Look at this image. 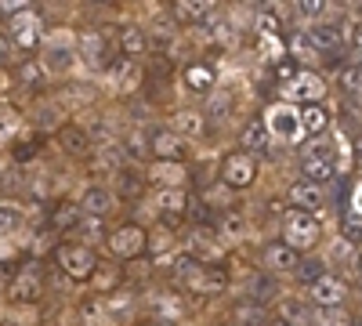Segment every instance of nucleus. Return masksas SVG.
I'll return each instance as SVG.
<instances>
[{"mask_svg": "<svg viewBox=\"0 0 362 326\" xmlns=\"http://www.w3.org/2000/svg\"><path fill=\"white\" fill-rule=\"evenodd\" d=\"M348 40H351V47H355V54L362 58V22H355V25H351V33H348Z\"/></svg>", "mask_w": 362, "mask_h": 326, "instance_id": "52", "label": "nucleus"}, {"mask_svg": "<svg viewBox=\"0 0 362 326\" xmlns=\"http://www.w3.org/2000/svg\"><path fill=\"white\" fill-rule=\"evenodd\" d=\"M185 250H189L199 264H221V257H225V243H221V235H218L214 228H206V225H196V228L189 232Z\"/></svg>", "mask_w": 362, "mask_h": 326, "instance_id": "11", "label": "nucleus"}, {"mask_svg": "<svg viewBox=\"0 0 362 326\" xmlns=\"http://www.w3.org/2000/svg\"><path fill=\"white\" fill-rule=\"evenodd\" d=\"M58 145H62L69 156H90V153H95V145H90V138H87V131L80 124L58 127Z\"/></svg>", "mask_w": 362, "mask_h": 326, "instance_id": "27", "label": "nucleus"}, {"mask_svg": "<svg viewBox=\"0 0 362 326\" xmlns=\"http://www.w3.org/2000/svg\"><path fill=\"white\" fill-rule=\"evenodd\" d=\"M344 298H348V286H344L337 276H322L319 283L308 286V301H312L315 308H341Z\"/></svg>", "mask_w": 362, "mask_h": 326, "instance_id": "19", "label": "nucleus"}, {"mask_svg": "<svg viewBox=\"0 0 362 326\" xmlns=\"http://www.w3.org/2000/svg\"><path fill=\"white\" fill-rule=\"evenodd\" d=\"M105 76L116 87V95H134L141 87V80H145V69H141V62H131V58L119 54V58H112V62L105 66Z\"/></svg>", "mask_w": 362, "mask_h": 326, "instance_id": "12", "label": "nucleus"}, {"mask_svg": "<svg viewBox=\"0 0 362 326\" xmlns=\"http://www.w3.org/2000/svg\"><path fill=\"white\" fill-rule=\"evenodd\" d=\"M44 54H40V66L47 76H62L76 66V37H73V29H54V33H44Z\"/></svg>", "mask_w": 362, "mask_h": 326, "instance_id": "2", "label": "nucleus"}, {"mask_svg": "<svg viewBox=\"0 0 362 326\" xmlns=\"http://www.w3.org/2000/svg\"><path fill=\"white\" fill-rule=\"evenodd\" d=\"M148 182L156 189H185L189 185V167L185 163H148Z\"/></svg>", "mask_w": 362, "mask_h": 326, "instance_id": "21", "label": "nucleus"}, {"mask_svg": "<svg viewBox=\"0 0 362 326\" xmlns=\"http://www.w3.org/2000/svg\"><path fill=\"white\" fill-rule=\"evenodd\" d=\"M11 286V272H8V264H0V293H8Z\"/></svg>", "mask_w": 362, "mask_h": 326, "instance_id": "54", "label": "nucleus"}, {"mask_svg": "<svg viewBox=\"0 0 362 326\" xmlns=\"http://www.w3.org/2000/svg\"><path fill=\"white\" fill-rule=\"evenodd\" d=\"M8 293H11L15 301H37L40 293H44V276H40V264H37V261H29L25 269H18V272L11 276Z\"/></svg>", "mask_w": 362, "mask_h": 326, "instance_id": "14", "label": "nucleus"}, {"mask_svg": "<svg viewBox=\"0 0 362 326\" xmlns=\"http://www.w3.org/2000/svg\"><path fill=\"white\" fill-rule=\"evenodd\" d=\"M261 120H264L272 141H297L300 138V109H293L290 102L268 105V112L261 116Z\"/></svg>", "mask_w": 362, "mask_h": 326, "instance_id": "7", "label": "nucleus"}, {"mask_svg": "<svg viewBox=\"0 0 362 326\" xmlns=\"http://www.w3.org/2000/svg\"><path fill=\"white\" fill-rule=\"evenodd\" d=\"M148 153L160 163H185V141H181L170 127H160L148 134Z\"/></svg>", "mask_w": 362, "mask_h": 326, "instance_id": "15", "label": "nucleus"}, {"mask_svg": "<svg viewBox=\"0 0 362 326\" xmlns=\"http://www.w3.org/2000/svg\"><path fill=\"white\" fill-rule=\"evenodd\" d=\"M290 326H305L308 322V305H300V301H283V315Z\"/></svg>", "mask_w": 362, "mask_h": 326, "instance_id": "44", "label": "nucleus"}, {"mask_svg": "<svg viewBox=\"0 0 362 326\" xmlns=\"http://www.w3.org/2000/svg\"><path fill=\"white\" fill-rule=\"evenodd\" d=\"M261 264H264V272H268V276H290V272H297L300 254L290 250V247L279 240V243H268V247H264Z\"/></svg>", "mask_w": 362, "mask_h": 326, "instance_id": "17", "label": "nucleus"}, {"mask_svg": "<svg viewBox=\"0 0 362 326\" xmlns=\"http://www.w3.org/2000/svg\"><path fill=\"white\" fill-rule=\"evenodd\" d=\"M40 322V308L33 301H15L11 308V326H37Z\"/></svg>", "mask_w": 362, "mask_h": 326, "instance_id": "43", "label": "nucleus"}, {"mask_svg": "<svg viewBox=\"0 0 362 326\" xmlns=\"http://www.w3.org/2000/svg\"><path fill=\"white\" fill-rule=\"evenodd\" d=\"M25 225V211L15 199H0V235H15Z\"/></svg>", "mask_w": 362, "mask_h": 326, "instance_id": "34", "label": "nucleus"}, {"mask_svg": "<svg viewBox=\"0 0 362 326\" xmlns=\"http://www.w3.org/2000/svg\"><path fill=\"white\" fill-rule=\"evenodd\" d=\"M232 109H235L232 91H214V95H206L203 120H206V124H225V120H232Z\"/></svg>", "mask_w": 362, "mask_h": 326, "instance_id": "29", "label": "nucleus"}, {"mask_svg": "<svg viewBox=\"0 0 362 326\" xmlns=\"http://www.w3.org/2000/svg\"><path fill=\"white\" fill-rule=\"evenodd\" d=\"M272 293H276V283H272V276H257V279L250 283V298H254V301H268Z\"/></svg>", "mask_w": 362, "mask_h": 326, "instance_id": "47", "label": "nucleus"}, {"mask_svg": "<svg viewBox=\"0 0 362 326\" xmlns=\"http://www.w3.org/2000/svg\"><path fill=\"white\" fill-rule=\"evenodd\" d=\"M254 29H257L264 40H276V37L283 33V11H279V8H261Z\"/></svg>", "mask_w": 362, "mask_h": 326, "instance_id": "35", "label": "nucleus"}, {"mask_svg": "<svg viewBox=\"0 0 362 326\" xmlns=\"http://www.w3.org/2000/svg\"><path fill=\"white\" fill-rule=\"evenodd\" d=\"M153 206H156L160 221L174 228L181 218L189 214V192H185V189H156V196H153Z\"/></svg>", "mask_w": 362, "mask_h": 326, "instance_id": "13", "label": "nucleus"}, {"mask_svg": "<svg viewBox=\"0 0 362 326\" xmlns=\"http://www.w3.org/2000/svg\"><path fill=\"white\" fill-rule=\"evenodd\" d=\"M105 250L116 257V261H134L145 254V228L134 225V221H124L116 225L109 235H105Z\"/></svg>", "mask_w": 362, "mask_h": 326, "instance_id": "4", "label": "nucleus"}, {"mask_svg": "<svg viewBox=\"0 0 362 326\" xmlns=\"http://www.w3.org/2000/svg\"><path fill=\"white\" fill-rule=\"evenodd\" d=\"M218 182L228 185L232 192H243L257 182V160L247 156V153H228L218 167Z\"/></svg>", "mask_w": 362, "mask_h": 326, "instance_id": "6", "label": "nucleus"}, {"mask_svg": "<svg viewBox=\"0 0 362 326\" xmlns=\"http://www.w3.org/2000/svg\"><path fill=\"white\" fill-rule=\"evenodd\" d=\"M290 51H293L297 58H319L315 47H312V40H308V33H293V37H290Z\"/></svg>", "mask_w": 362, "mask_h": 326, "instance_id": "48", "label": "nucleus"}, {"mask_svg": "<svg viewBox=\"0 0 362 326\" xmlns=\"http://www.w3.org/2000/svg\"><path fill=\"white\" fill-rule=\"evenodd\" d=\"M203 127H206V120H203V112H199V109H177V112L170 116V131H174L181 141L199 138Z\"/></svg>", "mask_w": 362, "mask_h": 326, "instance_id": "26", "label": "nucleus"}, {"mask_svg": "<svg viewBox=\"0 0 362 326\" xmlns=\"http://www.w3.org/2000/svg\"><path fill=\"white\" fill-rule=\"evenodd\" d=\"M80 221H83L80 203H73V199H62V203H54V206H51V228H54L58 235L76 232V228H80Z\"/></svg>", "mask_w": 362, "mask_h": 326, "instance_id": "25", "label": "nucleus"}, {"mask_svg": "<svg viewBox=\"0 0 362 326\" xmlns=\"http://www.w3.org/2000/svg\"><path fill=\"white\" fill-rule=\"evenodd\" d=\"M358 272H362V257H358Z\"/></svg>", "mask_w": 362, "mask_h": 326, "instance_id": "57", "label": "nucleus"}, {"mask_svg": "<svg viewBox=\"0 0 362 326\" xmlns=\"http://www.w3.org/2000/svg\"><path fill=\"white\" fill-rule=\"evenodd\" d=\"M181 83H185L192 95H214L218 91V69L210 62H203V58H196V62H189L185 73H181Z\"/></svg>", "mask_w": 362, "mask_h": 326, "instance_id": "18", "label": "nucleus"}, {"mask_svg": "<svg viewBox=\"0 0 362 326\" xmlns=\"http://www.w3.org/2000/svg\"><path fill=\"white\" fill-rule=\"evenodd\" d=\"M199 199H203V206H214V211H221V214H228L232 211V189L228 185H221L218 177L210 182L203 192H199Z\"/></svg>", "mask_w": 362, "mask_h": 326, "instance_id": "33", "label": "nucleus"}, {"mask_svg": "<svg viewBox=\"0 0 362 326\" xmlns=\"http://www.w3.org/2000/svg\"><path fill=\"white\" fill-rule=\"evenodd\" d=\"M174 250V228L170 225H153V228H145V254L148 257H163Z\"/></svg>", "mask_w": 362, "mask_h": 326, "instance_id": "31", "label": "nucleus"}, {"mask_svg": "<svg viewBox=\"0 0 362 326\" xmlns=\"http://www.w3.org/2000/svg\"><path fill=\"white\" fill-rule=\"evenodd\" d=\"M15 80L22 83V87H44V80H47V73H44V66L40 62H18L15 66Z\"/></svg>", "mask_w": 362, "mask_h": 326, "instance_id": "37", "label": "nucleus"}, {"mask_svg": "<svg viewBox=\"0 0 362 326\" xmlns=\"http://www.w3.org/2000/svg\"><path fill=\"white\" fill-rule=\"evenodd\" d=\"M119 149H127L134 160H145V153H148V141H145V134H141V131H131V134L124 138V145H119Z\"/></svg>", "mask_w": 362, "mask_h": 326, "instance_id": "45", "label": "nucleus"}, {"mask_svg": "<svg viewBox=\"0 0 362 326\" xmlns=\"http://www.w3.org/2000/svg\"><path fill=\"white\" fill-rule=\"evenodd\" d=\"M308 40H312L315 54H329V51H337L344 44V29L334 25V22H315L308 29Z\"/></svg>", "mask_w": 362, "mask_h": 326, "instance_id": "23", "label": "nucleus"}, {"mask_svg": "<svg viewBox=\"0 0 362 326\" xmlns=\"http://www.w3.org/2000/svg\"><path fill=\"white\" fill-rule=\"evenodd\" d=\"M181 286L189 293H196V298H218V293L228 290V272L221 264H196V269L181 279Z\"/></svg>", "mask_w": 362, "mask_h": 326, "instance_id": "8", "label": "nucleus"}, {"mask_svg": "<svg viewBox=\"0 0 362 326\" xmlns=\"http://www.w3.org/2000/svg\"><path fill=\"white\" fill-rule=\"evenodd\" d=\"M351 218H362V182L351 189Z\"/></svg>", "mask_w": 362, "mask_h": 326, "instance_id": "51", "label": "nucleus"}, {"mask_svg": "<svg viewBox=\"0 0 362 326\" xmlns=\"http://www.w3.org/2000/svg\"><path fill=\"white\" fill-rule=\"evenodd\" d=\"M300 182H312V185H329L337 174V160H334V149H326V145H315V149H308L305 156H300Z\"/></svg>", "mask_w": 362, "mask_h": 326, "instance_id": "10", "label": "nucleus"}, {"mask_svg": "<svg viewBox=\"0 0 362 326\" xmlns=\"http://www.w3.org/2000/svg\"><path fill=\"white\" fill-rule=\"evenodd\" d=\"M264 326H290V322H286V319H268Z\"/></svg>", "mask_w": 362, "mask_h": 326, "instance_id": "55", "label": "nucleus"}, {"mask_svg": "<svg viewBox=\"0 0 362 326\" xmlns=\"http://www.w3.org/2000/svg\"><path fill=\"white\" fill-rule=\"evenodd\" d=\"M210 15H214V4H206V0H177L170 8V18L181 25H203Z\"/></svg>", "mask_w": 362, "mask_h": 326, "instance_id": "24", "label": "nucleus"}, {"mask_svg": "<svg viewBox=\"0 0 362 326\" xmlns=\"http://www.w3.org/2000/svg\"><path fill=\"white\" fill-rule=\"evenodd\" d=\"M319 235H322V221L315 214H305V211H286L283 218V243L297 254H305L319 243Z\"/></svg>", "mask_w": 362, "mask_h": 326, "instance_id": "3", "label": "nucleus"}, {"mask_svg": "<svg viewBox=\"0 0 362 326\" xmlns=\"http://www.w3.org/2000/svg\"><path fill=\"white\" fill-rule=\"evenodd\" d=\"M8 326H11V322H8Z\"/></svg>", "mask_w": 362, "mask_h": 326, "instance_id": "59", "label": "nucleus"}, {"mask_svg": "<svg viewBox=\"0 0 362 326\" xmlns=\"http://www.w3.org/2000/svg\"><path fill=\"white\" fill-rule=\"evenodd\" d=\"M297 15H300V18H312V25H315V22H322L326 4H322V0H300V4H297Z\"/></svg>", "mask_w": 362, "mask_h": 326, "instance_id": "46", "label": "nucleus"}, {"mask_svg": "<svg viewBox=\"0 0 362 326\" xmlns=\"http://www.w3.org/2000/svg\"><path fill=\"white\" fill-rule=\"evenodd\" d=\"M4 163H8V160H4V153H0V174H4Z\"/></svg>", "mask_w": 362, "mask_h": 326, "instance_id": "56", "label": "nucleus"}, {"mask_svg": "<svg viewBox=\"0 0 362 326\" xmlns=\"http://www.w3.org/2000/svg\"><path fill=\"white\" fill-rule=\"evenodd\" d=\"M116 44H119V54L134 62V58H141L148 51V44H153V40H148V29L145 25H124L116 33Z\"/></svg>", "mask_w": 362, "mask_h": 326, "instance_id": "22", "label": "nucleus"}, {"mask_svg": "<svg viewBox=\"0 0 362 326\" xmlns=\"http://www.w3.org/2000/svg\"><path fill=\"white\" fill-rule=\"evenodd\" d=\"M228 33H232V29H228V22H225L218 11L203 22V40H206V44H225V40H232Z\"/></svg>", "mask_w": 362, "mask_h": 326, "instance_id": "39", "label": "nucleus"}, {"mask_svg": "<svg viewBox=\"0 0 362 326\" xmlns=\"http://www.w3.org/2000/svg\"><path fill=\"white\" fill-rule=\"evenodd\" d=\"M329 131L326 105H305L300 109V138H322Z\"/></svg>", "mask_w": 362, "mask_h": 326, "instance_id": "30", "label": "nucleus"}, {"mask_svg": "<svg viewBox=\"0 0 362 326\" xmlns=\"http://www.w3.org/2000/svg\"><path fill=\"white\" fill-rule=\"evenodd\" d=\"M322 98H326V80L319 76V73H312V69H300L286 87H283V102H300V105H322Z\"/></svg>", "mask_w": 362, "mask_h": 326, "instance_id": "9", "label": "nucleus"}, {"mask_svg": "<svg viewBox=\"0 0 362 326\" xmlns=\"http://www.w3.org/2000/svg\"><path fill=\"white\" fill-rule=\"evenodd\" d=\"M337 80H341V91H344V95H355V98H358V95H362V62H348Z\"/></svg>", "mask_w": 362, "mask_h": 326, "instance_id": "41", "label": "nucleus"}, {"mask_svg": "<svg viewBox=\"0 0 362 326\" xmlns=\"http://www.w3.org/2000/svg\"><path fill=\"white\" fill-rule=\"evenodd\" d=\"M11 58V40H8V33H0V66H4Z\"/></svg>", "mask_w": 362, "mask_h": 326, "instance_id": "53", "label": "nucleus"}, {"mask_svg": "<svg viewBox=\"0 0 362 326\" xmlns=\"http://www.w3.org/2000/svg\"><path fill=\"white\" fill-rule=\"evenodd\" d=\"M358 163H362V153H358Z\"/></svg>", "mask_w": 362, "mask_h": 326, "instance_id": "58", "label": "nucleus"}, {"mask_svg": "<svg viewBox=\"0 0 362 326\" xmlns=\"http://www.w3.org/2000/svg\"><path fill=\"white\" fill-rule=\"evenodd\" d=\"M290 203L293 211H305V214H315L326 206V189L322 185H312V182H293L290 185Z\"/></svg>", "mask_w": 362, "mask_h": 326, "instance_id": "20", "label": "nucleus"}, {"mask_svg": "<svg viewBox=\"0 0 362 326\" xmlns=\"http://www.w3.org/2000/svg\"><path fill=\"white\" fill-rule=\"evenodd\" d=\"M18 254V243H15V235H0V264H11Z\"/></svg>", "mask_w": 362, "mask_h": 326, "instance_id": "50", "label": "nucleus"}, {"mask_svg": "<svg viewBox=\"0 0 362 326\" xmlns=\"http://www.w3.org/2000/svg\"><path fill=\"white\" fill-rule=\"evenodd\" d=\"M293 276L305 283V286H312V283H319V279L329 276V272H326V261H319V257H305V261L297 264V272H293Z\"/></svg>", "mask_w": 362, "mask_h": 326, "instance_id": "40", "label": "nucleus"}, {"mask_svg": "<svg viewBox=\"0 0 362 326\" xmlns=\"http://www.w3.org/2000/svg\"><path fill=\"white\" fill-rule=\"evenodd\" d=\"M341 240H344L348 247L362 243V218H348V221H344V235H341Z\"/></svg>", "mask_w": 362, "mask_h": 326, "instance_id": "49", "label": "nucleus"}, {"mask_svg": "<svg viewBox=\"0 0 362 326\" xmlns=\"http://www.w3.org/2000/svg\"><path fill=\"white\" fill-rule=\"evenodd\" d=\"M247 232H250V221H247L243 211H228V214H221V221H218V235H221V243H225V247L243 243V240H247Z\"/></svg>", "mask_w": 362, "mask_h": 326, "instance_id": "28", "label": "nucleus"}, {"mask_svg": "<svg viewBox=\"0 0 362 326\" xmlns=\"http://www.w3.org/2000/svg\"><path fill=\"white\" fill-rule=\"evenodd\" d=\"M119 283V264H98L95 279H90V286H95V293H112V286Z\"/></svg>", "mask_w": 362, "mask_h": 326, "instance_id": "42", "label": "nucleus"}, {"mask_svg": "<svg viewBox=\"0 0 362 326\" xmlns=\"http://www.w3.org/2000/svg\"><path fill=\"white\" fill-rule=\"evenodd\" d=\"M8 40L18 51H37L44 44V18H40V11L25 8L22 15H15L8 22Z\"/></svg>", "mask_w": 362, "mask_h": 326, "instance_id": "5", "label": "nucleus"}, {"mask_svg": "<svg viewBox=\"0 0 362 326\" xmlns=\"http://www.w3.org/2000/svg\"><path fill=\"white\" fill-rule=\"evenodd\" d=\"M54 264H58V272H62L66 279H73V283H90L95 279V272H98V254H95V247H87V243H58L54 247Z\"/></svg>", "mask_w": 362, "mask_h": 326, "instance_id": "1", "label": "nucleus"}, {"mask_svg": "<svg viewBox=\"0 0 362 326\" xmlns=\"http://www.w3.org/2000/svg\"><path fill=\"white\" fill-rule=\"evenodd\" d=\"M22 131V112L11 102H0V145H8Z\"/></svg>", "mask_w": 362, "mask_h": 326, "instance_id": "36", "label": "nucleus"}, {"mask_svg": "<svg viewBox=\"0 0 362 326\" xmlns=\"http://www.w3.org/2000/svg\"><path fill=\"white\" fill-rule=\"evenodd\" d=\"M80 211L87 214V218H109V211L116 206V192L109 189V185H102V182H95V185H87L83 192H80Z\"/></svg>", "mask_w": 362, "mask_h": 326, "instance_id": "16", "label": "nucleus"}, {"mask_svg": "<svg viewBox=\"0 0 362 326\" xmlns=\"http://www.w3.org/2000/svg\"><path fill=\"white\" fill-rule=\"evenodd\" d=\"M239 145H243V153H247V156H257L261 149H268L272 138H268L264 120H250V124L243 127V134H239Z\"/></svg>", "mask_w": 362, "mask_h": 326, "instance_id": "32", "label": "nucleus"}, {"mask_svg": "<svg viewBox=\"0 0 362 326\" xmlns=\"http://www.w3.org/2000/svg\"><path fill=\"white\" fill-rule=\"evenodd\" d=\"M76 235H80V243H87V247H95L98 240H105V218H87L83 214V221H80V228H76Z\"/></svg>", "mask_w": 362, "mask_h": 326, "instance_id": "38", "label": "nucleus"}]
</instances>
